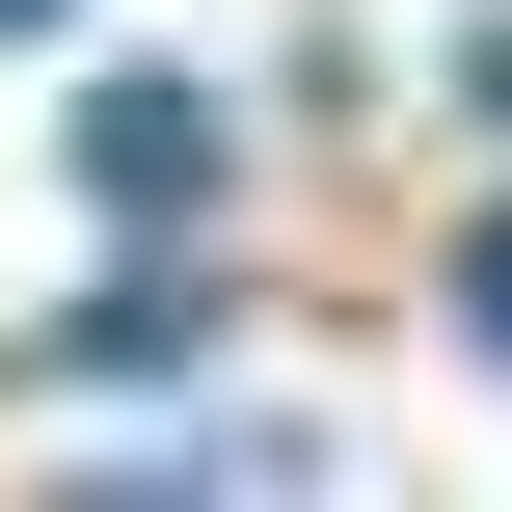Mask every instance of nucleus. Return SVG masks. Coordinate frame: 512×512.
Instances as JSON below:
<instances>
[{
	"label": "nucleus",
	"instance_id": "f257e3e1",
	"mask_svg": "<svg viewBox=\"0 0 512 512\" xmlns=\"http://www.w3.org/2000/svg\"><path fill=\"white\" fill-rule=\"evenodd\" d=\"M108 189H135V216L216 189V108H189V81H108Z\"/></svg>",
	"mask_w": 512,
	"mask_h": 512
}]
</instances>
